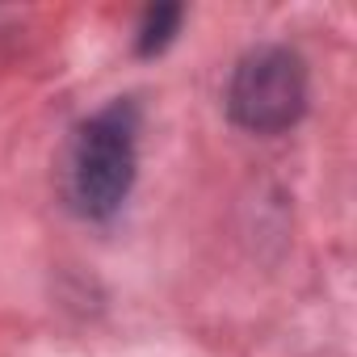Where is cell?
<instances>
[{"label": "cell", "mask_w": 357, "mask_h": 357, "mask_svg": "<svg viewBox=\"0 0 357 357\" xmlns=\"http://www.w3.org/2000/svg\"><path fill=\"white\" fill-rule=\"evenodd\" d=\"M307 105V68L294 51L286 47H261L240 59L231 89H227V109L244 130L273 135L298 122Z\"/></svg>", "instance_id": "obj_2"}, {"label": "cell", "mask_w": 357, "mask_h": 357, "mask_svg": "<svg viewBox=\"0 0 357 357\" xmlns=\"http://www.w3.org/2000/svg\"><path fill=\"white\" fill-rule=\"evenodd\" d=\"M176 22H181V9H155V13H147V26H143V34H139V51H160L168 38H172V30H176Z\"/></svg>", "instance_id": "obj_3"}, {"label": "cell", "mask_w": 357, "mask_h": 357, "mask_svg": "<svg viewBox=\"0 0 357 357\" xmlns=\"http://www.w3.org/2000/svg\"><path fill=\"white\" fill-rule=\"evenodd\" d=\"M135 181V109L114 105L84 122L72 147V198L84 215H114Z\"/></svg>", "instance_id": "obj_1"}]
</instances>
